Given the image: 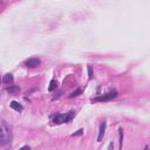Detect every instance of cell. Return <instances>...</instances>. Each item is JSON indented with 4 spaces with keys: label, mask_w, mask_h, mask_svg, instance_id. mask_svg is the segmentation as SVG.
<instances>
[{
    "label": "cell",
    "mask_w": 150,
    "mask_h": 150,
    "mask_svg": "<svg viewBox=\"0 0 150 150\" xmlns=\"http://www.w3.org/2000/svg\"><path fill=\"white\" fill-rule=\"evenodd\" d=\"M12 141V130L6 123H2L0 126V145L4 147L11 143Z\"/></svg>",
    "instance_id": "obj_1"
},
{
    "label": "cell",
    "mask_w": 150,
    "mask_h": 150,
    "mask_svg": "<svg viewBox=\"0 0 150 150\" xmlns=\"http://www.w3.org/2000/svg\"><path fill=\"white\" fill-rule=\"evenodd\" d=\"M75 111H69L68 114H56L53 118V122L55 124H61V123H66V122L70 121L74 116Z\"/></svg>",
    "instance_id": "obj_2"
},
{
    "label": "cell",
    "mask_w": 150,
    "mask_h": 150,
    "mask_svg": "<svg viewBox=\"0 0 150 150\" xmlns=\"http://www.w3.org/2000/svg\"><path fill=\"white\" fill-rule=\"evenodd\" d=\"M117 96V91L116 90H113V91H109V93H107L105 95H103V96H100V97H96V98H94V101L95 102H102V101H109V100H111V98H114V97H116Z\"/></svg>",
    "instance_id": "obj_3"
},
{
    "label": "cell",
    "mask_w": 150,
    "mask_h": 150,
    "mask_svg": "<svg viewBox=\"0 0 150 150\" xmlns=\"http://www.w3.org/2000/svg\"><path fill=\"white\" fill-rule=\"evenodd\" d=\"M40 65V60L39 59H28L27 61H26V66H27L28 68H36L38 66Z\"/></svg>",
    "instance_id": "obj_4"
},
{
    "label": "cell",
    "mask_w": 150,
    "mask_h": 150,
    "mask_svg": "<svg viewBox=\"0 0 150 150\" xmlns=\"http://www.w3.org/2000/svg\"><path fill=\"white\" fill-rule=\"evenodd\" d=\"M105 127H107V123H105L104 121L101 123L100 126V131H98V136H97V141L98 142H101L103 138V135H104V131H105Z\"/></svg>",
    "instance_id": "obj_5"
},
{
    "label": "cell",
    "mask_w": 150,
    "mask_h": 150,
    "mask_svg": "<svg viewBox=\"0 0 150 150\" xmlns=\"http://www.w3.org/2000/svg\"><path fill=\"white\" fill-rule=\"evenodd\" d=\"M9 104H11V108H13V109L16 110V111H22L23 110V107L19 102H16V101H12Z\"/></svg>",
    "instance_id": "obj_6"
},
{
    "label": "cell",
    "mask_w": 150,
    "mask_h": 150,
    "mask_svg": "<svg viewBox=\"0 0 150 150\" xmlns=\"http://www.w3.org/2000/svg\"><path fill=\"white\" fill-rule=\"evenodd\" d=\"M6 90H7V93L12 94V95H16V94H19V91H20V88H19L18 86H11V87H8Z\"/></svg>",
    "instance_id": "obj_7"
},
{
    "label": "cell",
    "mask_w": 150,
    "mask_h": 150,
    "mask_svg": "<svg viewBox=\"0 0 150 150\" xmlns=\"http://www.w3.org/2000/svg\"><path fill=\"white\" fill-rule=\"evenodd\" d=\"M13 75L12 74H6V75H4V77H2V80L1 81L4 82L5 84H9V83H12L13 82Z\"/></svg>",
    "instance_id": "obj_8"
},
{
    "label": "cell",
    "mask_w": 150,
    "mask_h": 150,
    "mask_svg": "<svg viewBox=\"0 0 150 150\" xmlns=\"http://www.w3.org/2000/svg\"><path fill=\"white\" fill-rule=\"evenodd\" d=\"M56 87H58V83H56V81H55V80H52L51 83H49L48 90H49V91H53L54 89H56Z\"/></svg>",
    "instance_id": "obj_9"
},
{
    "label": "cell",
    "mask_w": 150,
    "mask_h": 150,
    "mask_svg": "<svg viewBox=\"0 0 150 150\" xmlns=\"http://www.w3.org/2000/svg\"><path fill=\"white\" fill-rule=\"evenodd\" d=\"M80 94H82V90H81V89H77V90H75L74 93H72V94H70V95H69V97H75V96H79Z\"/></svg>",
    "instance_id": "obj_10"
},
{
    "label": "cell",
    "mask_w": 150,
    "mask_h": 150,
    "mask_svg": "<svg viewBox=\"0 0 150 150\" xmlns=\"http://www.w3.org/2000/svg\"><path fill=\"white\" fill-rule=\"evenodd\" d=\"M120 148H121L122 150V142H123V130L122 129H120Z\"/></svg>",
    "instance_id": "obj_11"
},
{
    "label": "cell",
    "mask_w": 150,
    "mask_h": 150,
    "mask_svg": "<svg viewBox=\"0 0 150 150\" xmlns=\"http://www.w3.org/2000/svg\"><path fill=\"white\" fill-rule=\"evenodd\" d=\"M88 75H89V80H91L93 79V69H91V67L90 66H88Z\"/></svg>",
    "instance_id": "obj_12"
},
{
    "label": "cell",
    "mask_w": 150,
    "mask_h": 150,
    "mask_svg": "<svg viewBox=\"0 0 150 150\" xmlns=\"http://www.w3.org/2000/svg\"><path fill=\"white\" fill-rule=\"evenodd\" d=\"M107 150H114V143L110 142L109 145H108V149H107Z\"/></svg>",
    "instance_id": "obj_13"
},
{
    "label": "cell",
    "mask_w": 150,
    "mask_h": 150,
    "mask_svg": "<svg viewBox=\"0 0 150 150\" xmlns=\"http://www.w3.org/2000/svg\"><path fill=\"white\" fill-rule=\"evenodd\" d=\"M82 131H83V130H82V129H80V130L77 131V133L73 134V136H79V135H81V134H82Z\"/></svg>",
    "instance_id": "obj_14"
},
{
    "label": "cell",
    "mask_w": 150,
    "mask_h": 150,
    "mask_svg": "<svg viewBox=\"0 0 150 150\" xmlns=\"http://www.w3.org/2000/svg\"><path fill=\"white\" fill-rule=\"evenodd\" d=\"M20 150H30V148H29V147H27V145H25V147H22Z\"/></svg>",
    "instance_id": "obj_15"
},
{
    "label": "cell",
    "mask_w": 150,
    "mask_h": 150,
    "mask_svg": "<svg viewBox=\"0 0 150 150\" xmlns=\"http://www.w3.org/2000/svg\"><path fill=\"white\" fill-rule=\"evenodd\" d=\"M1 80H2V79H0V81H1Z\"/></svg>",
    "instance_id": "obj_16"
}]
</instances>
